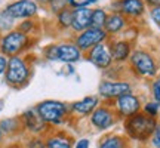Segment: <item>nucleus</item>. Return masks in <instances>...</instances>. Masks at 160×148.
Masks as SVG:
<instances>
[{
  "instance_id": "obj_23",
  "label": "nucleus",
  "mask_w": 160,
  "mask_h": 148,
  "mask_svg": "<svg viewBox=\"0 0 160 148\" xmlns=\"http://www.w3.org/2000/svg\"><path fill=\"white\" fill-rule=\"evenodd\" d=\"M57 22L61 28H71L73 24V9L71 7H65L57 15Z\"/></svg>"
},
{
  "instance_id": "obj_6",
  "label": "nucleus",
  "mask_w": 160,
  "mask_h": 148,
  "mask_svg": "<svg viewBox=\"0 0 160 148\" xmlns=\"http://www.w3.org/2000/svg\"><path fill=\"white\" fill-rule=\"evenodd\" d=\"M133 92V86L128 80H107L104 79L98 85V96L99 99H104L105 102L111 104L117 98L123 96L126 93Z\"/></svg>"
},
{
  "instance_id": "obj_32",
  "label": "nucleus",
  "mask_w": 160,
  "mask_h": 148,
  "mask_svg": "<svg viewBox=\"0 0 160 148\" xmlns=\"http://www.w3.org/2000/svg\"><path fill=\"white\" fill-rule=\"evenodd\" d=\"M150 18H151V21L157 25L160 28V6H156V7H150Z\"/></svg>"
},
{
  "instance_id": "obj_4",
  "label": "nucleus",
  "mask_w": 160,
  "mask_h": 148,
  "mask_svg": "<svg viewBox=\"0 0 160 148\" xmlns=\"http://www.w3.org/2000/svg\"><path fill=\"white\" fill-rule=\"evenodd\" d=\"M129 67L138 77L142 79H154L159 73V62L154 58V55L147 49L138 47L133 49L129 58Z\"/></svg>"
},
{
  "instance_id": "obj_10",
  "label": "nucleus",
  "mask_w": 160,
  "mask_h": 148,
  "mask_svg": "<svg viewBox=\"0 0 160 148\" xmlns=\"http://www.w3.org/2000/svg\"><path fill=\"white\" fill-rule=\"evenodd\" d=\"M5 11L13 19H31L39 12V3L36 0H15L6 6Z\"/></svg>"
},
{
  "instance_id": "obj_40",
  "label": "nucleus",
  "mask_w": 160,
  "mask_h": 148,
  "mask_svg": "<svg viewBox=\"0 0 160 148\" xmlns=\"http://www.w3.org/2000/svg\"><path fill=\"white\" fill-rule=\"evenodd\" d=\"M3 104H5V101H3V99H0V111L3 110Z\"/></svg>"
},
{
  "instance_id": "obj_36",
  "label": "nucleus",
  "mask_w": 160,
  "mask_h": 148,
  "mask_svg": "<svg viewBox=\"0 0 160 148\" xmlns=\"http://www.w3.org/2000/svg\"><path fill=\"white\" fill-rule=\"evenodd\" d=\"M145 5L150 6V7H156V6H160V0H144Z\"/></svg>"
},
{
  "instance_id": "obj_12",
  "label": "nucleus",
  "mask_w": 160,
  "mask_h": 148,
  "mask_svg": "<svg viewBox=\"0 0 160 148\" xmlns=\"http://www.w3.org/2000/svg\"><path fill=\"white\" fill-rule=\"evenodd\" d=\"M19 117H21V121H22L24 131L31 133V136H43L49 132V126L40 119L36 108L25 110Z\"/></svg>"
},
{
  "instance_id": "obj_27",
  "label": "nucleus",
  "mask_w": 160,
  "mask_h": 148,
  "mask_svg": "<svg viewBox=\"0 0 160 148\" xmlns=\"http://www.w3.org/2000/svg\"><path fill=\"white\" fill-rule=\"evenodd\" d=\"M36 21L31 18V19H24L22 22L19 24L17 27V30H19L21 33H24V34H28L31 36L33 33H34V30H36Z\"/></svg>"
},
{
  "instance_id": "obj_1",
  "label": "nucleus",
  "mask_w": 160,
  "mask_h": 148,
  "mask_svg": "<svg viewBox=\"0 0 160 148\" xmlns=\"http://www.w3.org/2000/svg\"><path fill=\"white\" fill-rule=\"evenodd\" d=\"M157 123H159V119L150 117L142 111H139L138 114L128 117L123 121V129L128 139L137 141V142H147L150 141Z\"/></svg>"
},
{
  "instance_id": "obj_19",
  "label": "nucleus",
  "mask_w": 160,
  "mask_h": 148,
  "mask_svg": "<svg viewBox=\"0 0 160 148\" xmlns=\"http://www.w3.org/2000/svg\"><path fill=\"white\" fill-rule=\"evenodd\" d=\"M129 24V19L126 17H123L120 12H111L108 13V18H107V22L104 25V30L107 31V34L111 37V36H117L119 33L125 31V28Z\"/></svg>"
},
{
  "instance_id": "obj_35",
  "label": "nucleus",
  "mask_w": 160,
  "mask_h": 148,
  "mask_svg": "<svg viewBox=\"0 0 160 148\" xmlns=\"http://www.w3.org/2000/svg\"><path fill=\"white\" fill-rule=\"evenodd\" d=\"M98 0H80L79 2V6H83V7H89L91 5L97 3Z\"/></svg>"
},
{
  "instance_id": "obj_11",
  "label": "nucleus",
  "mask_w": 160,
  "mask_h": 148,
  "mask_svg": "<svg viewBox=\"0 0 160 148\" xmlns=\"http://www.w3.org/2000/svg\"><path fill=\"white\" fill-rule=\"evenodd\" d=\"M86 55V59L92 64V65H95L97 68L102 70H108L111 65H113V57H111V49H110V42H104L101 45L95 46V47H92L91 51L85 53Z\"/></svg>"
},
{
  "instance_id": "obj_24",
  "label": "nucleus",
  "mask_w": 160,
  "mask_h": 148,
  "mask_svg": "<svg viewBox=\"0 0 160 148\" xmlns=\"http://www.w3.org/2000/svg\"><path fill=\"white\" fill-rule=\"evenodd\" d=\"M13 25H15V19L8 15V12L3 9L0 12V33H9L13 30Z\"/></svg>"
},
{
  "instance_id": "obj_29",
  "label": "nucleus",
  "mask_w": 160,
  "mask_h": 148,
  "mask_svg": "<svg viewBox=\"0 0 160 148\" xmlns=\"http://www.w3.org/2000/svg\"><path fill=\"white\" fill-rule=\"evenodd\" d=\"M24 148H46L45 136H31L24 144Z\"/></svg>"
},
{
  "instance_id": "obj_39",
  "label": "nucleus",
  "mask_w": 160,
  "mask_h": 148,
  "mask_svg": "<svg viewBox=\"0 0 160 148\" xmlns=\"http://www.w3.org/2000/svg\"><path fill=\"white\" fill-rule=\"evenodd\" d=\"M6 148H24V147L18 145V144H12V145H9V147H6Z\"/></svg>"
},
{
  "instance_id": "obj_20",
  "label": "nucleus",
  "mask_w": 160,
  "mask_h": 148,
  "mask_svg": "<svg viewBox=\"0 0 160 148\" xmlns=\"http://www.w3.org/2000/svg\"><path fill=\"white\" fill-rule=\"evenodd\" d=\"M98 148H129V141L125 135L107 133L99 139Z\"/></svg>"
},
{
  "instance_id": "obj_15",
  "label": "nucleus",
  "mask_w": 160,
  "mask_h": 148,
  "mask_svg": "<svg viewBox=\"0 0 160 148\" xmlns=\"http://www.w3.org/2000/svg\"><path fill=\"white\" fill-rule=\"evenodd\" d=\"M110 49H111V57L113 62L123 65L125 62L129 61L132 53V42L128 39H117L110 42Z\"/></svg>"
},
{
  "instance_id": "obj_42",
  "label": "nucleus",
  "mask_w": 160,
  "mask_h": 148,
  "mask_svg": "<svg viewBox=\"0 0 160 148\" xmlns=\"http://www.w3.org/2000/svg\"><path fill=\"white\" fill-rule=\"evenodd\" d=\"M0 34H2V33H0ZM0 37H2V36H0Z\"/></svg>"
},
{
  "instance_id": "obj_26",
  "label": "nucleus",
  "mask_w": 160,
  "mask_h": 148,
  "mask_svg": "<svg viewBox=\"0 0 160 148\" xmlns=\"http://www.w3.org/2000/svg\"><path fill=\"white\" fill-rule=\"evenodd\" d=\"M43 57L48 61L58 62V43H52V45L46 46L45 49H43Z\"/></svg>"
},
{
  "instance_id": "obj_28",
  "label": "nucleus",
  "mask_w": 160,
  "mask_h": 148,
  "mask_svg": "<svg viewBox=\"0 0 160 148\" xmlns=\"http://www.w3.org/2000/svg\"><path fill=\"white\" fill-rule=\"evenodd\" d=\"M150 93H151L153 101L160 104V76H156L154 79L151 80V83H150Z\"/></svg>"
},
{
  "instance_id": "obj_41",
  "label": "nucleus",
  "mask_w": 160,
  "mask_h": 148,
  "mask_svg": "<svg viewBox=\"0 0 160 148\" xmlns=\"http://www.w3.org/2000/svg\"><path fill=\"white\" fill-rule=\"evenodd\" d=\"M2 138H3V133H2V131H0V142H2Z\"/></svg>"
},
{
  "instance_id": "obj_3",
  "label": "nucleus",
  "mask_w": 160,
  "mask_h": 148,
  "mask_svg": "<svg viewBox=\"0 0 160 148\" xmlns=\"http://www.w3.org/2000/svg\"><path fill=\"white\" fill-rule=\"evenodd\" d=\"M40 119L49 126H61L67 123L70 117L73 116L71 110H70V104H65L62 101H57V99H45L39 102L34 107Z\"/></svg>"
},
{
  "instance_id": "obj_9",
  "label": "nucleus",
  "mask_w": 160,
  "mask_h": 148,
  "mask_svg": "<svg viewBox=\"0 0 160 148\" xmlns=\"http://www.w3.org/2000/svg\"><path fill=\"white\" fill-rule=\"evenodd\" d=\"M111 105H113L114 111L117 113L119 119H123V120H126L128 117L135 116V114H138L139 111H142V101H141V98L138 96V95H135L133 92L126 93L123 96L117 98L116 101L111 102Z\"/></svg>"
},
{
  "instance_id": "obj_25",
  "label": "nucleus",
  "mask_w": 160,
  "mask_h": 148,
  "mask_svg": "<svg viewBox=\"0 0 160 148\" xmlns=\"http://www.w3.org/2000/svg\"><path fill=\"white\" fill-rule=\"evenodd\" d=\"M142 113L150 116V117H154V119H159L160 114V104L156 102V101H148V102L142 104Z\"/></svg>"
},
{
  "instance_id": "obj_37",
  "label": "nucleus",
  "mask_w": 160,
  "mask_h": 148,
  "mask_svg": "<svg viewBox=\"0 0 160 148\" xmlns=\"http://www.w3.org/2000/svg\"><path fill=\"white\" fill-rule=\"evenodd\" d=\"M67 2V6L74 9V7H79V0H65Z\"/></svg>"
},
{
  "instance_id": "obj_2",
  "label": "nucleus",
  "mask_w": 160,
  "mask_h": 148,
  "mask_svg": "<svg viewBox=\"0 0 160 148\" xmlns=\"http://www.w3.org/2000/svg\"><path fill=\"white\" fill-rule=\"evenodd\" d=\"M31 73H33L31 61L25 55L11 57L8 61L5 81L13 89H21L28 85L30 79H31Z\"/></svg>"
},
{
  "instance_id": "obj_18",
  "label": "nucleus",
  "mask_w": 160,
  "mask_h": 148,
  "mask_svg": "<svg viewBox=\"0 0 160 148\" xmlns=\"http://www.w3.org/2000/svg\"><path fill=\"white\" fill-rule=\"evenodd\" d=\"M91 7H83V6H79V7H74L73 9V24H71V28L74 33H82L85 31L86 28L91 27Z\"/></svg>"
},
{
  "instance_id": "obj_34",
  "label": "nucleus",
  "mask_w": 160,
  "mask_h": 148,
  "mask_svg": "<svg viewBox=\"0 0 160 148\" xmlns=\"http://www.w3.org/2000/svg\"><path fill=\"white\" fill-rule=\"evenodd\" d=\"M8 61H9V58L5 57V55L0 52V74H3V76H5L6 68H8Z\"/></svg>"
},
{
  "instance_id": "obj_16",
  "label": "nucleus",
  "mask_w": 160,
  "mask_h": 148,
  "mask_svg": "<svg viewBox=\"0 0 160 148\" xmlns=\"http://www.w3.org/2000/svg\"><path fill=\"white\" fill-rule=\"evenodd\" d=\"M83 57V53L76 46L74 42H61L58 43V62L64 64H76Z\"/></svg>"
},
{
  "instance_id": "obj_5",
  "label": "nucleus",
  "mask_w": 160,
  "mask_h": 148,
  "mask_svg": "<svg viewBox=\"0 0 160 148\" xmlns=\"http://www.w3.org/2000/svg\"><path fill=\"white\" fill-rule=\"evenodd\" d=\"M31 36L24 34L15 28L0 37V52L8 58L24 55L31 47Z\"/></svg>"
},
{
  "instance_id": "obj_13",
  "label": "nucleus",
  "mask_w": 160,
  "mask_h": 148,
  "mask_svg": "<svg viewBox=\"0 0 160 148\" xmlns=\"http://www.w3.org/2000/svg\"><path fill=\"white\" fill-rule=\"evenodd\" d=\"M113 6L114 12H120L128 19H138L144 17L147 11V5L144 0H116Z\"/></svg>"
},
{
  "instance_id": "obj_17",
  "label": "nucleus",
  "mask_w": 160,
  "mask_h": 148,
  "mask_svg": "<svg viewBox=\"0 0 160 148\" xmlns=\"http://www.w3.org/2000/svg\"><path fill=\"white\" fill-rule=\"evenodd\" d=\"M46 148H73L74 138L64 131H51L45 135Z\"/></svg>"
},
{
  "instance_id": "obj_33",
  "label": "nucleus",
  "mask_w": 160,
  "mask_h": 148,
  "mask_svg": "<svg viewBox=\"0 0 160 148\" xmlns=\"http://www.w3.org/2000/svg\"><path fill=\"white\" fill-rule=\"evenodd\" d=\"M89 147H91V141L88 138H80L74 142L73 148H89Z\"/></svg>"
},
{
  "instance_id": "obj_31",
  "label": "nucleus",
  "mask_w": 160,
  "mask_h": 148,
  "mask_svg": "<svg viewBox=\"0 0 160 148\" xmlns=\"http://www.w3.org/2000/svg\"><path fill=\"white\" fill-rule=\"evenodd\" d=\"M49 7H51L52 13L58 15V13L62 11V9H65V7H67V2H65V0H53L51 5H49Z\"/></svg>"
},
{
  "instance_id": "obj_14",
  "label": "nucleus",
  "mask_w": 160,
  "mask_h": 148,
  "mask_svg": "<svg viewBox=\"0 0 160 148\" xmlns=\"http://www.w3.org/2000/svg\"><path fill=\"white\" fill-rule=\"evenodd\" d=\"M101 99L98 95H89V96H85L80 101H76V102L70 104V110H71V114L73 116H77V117H89L95 110L101 105L99 102Z\"/></svg>"
},
{
  "instance_id": "obj_22",
  "label": "nucleus",
  "mask_w": 160,
  "mask_h": 148,
  "mask_svg": "<svg viewBox=\"0 0 160 148\" xmlns=\"http://www.w3.org/2000/svg\"><path fill=\"white\" fill-rule=\"evenodd\" d=\"M107 18H108L107 11H104V9H101V7L92 9V12H91V27H95V28H104V25H105V22H107Z\"/></svg>"
},
{
  "instance_id": "obj_21",
  "label": "nucleus",
  "mask_w": 160,
  "mask_h": 148,
  "mask_svg": "<svg viewBox=\"0 0 160 148\" xmlns=\"http://www.w3.org/2000/svg\"><path fill=\"white\" fill-rule=\"evenodd\" d=\"M0 131L3 135H18L24 131L21 117H9V119L0 120Z\"/></svg>"
},
{
  "instance_id": "obj_30",
  "label": "nucleus",
  "mask_w": 160,
  "mask_h": 148,
  "mask_svg": "<svg viewBox=\"0 0 160 148\" xmlns=\"http://www.w3.org/2000/svg\"><path fill=\"white\" fill-rule=\"evenodd\" d=\"M150 145L153 148H160V120H159V123H157V126H156L151 138H150Z\"/></svg>"
},
{
  "instance_id": "obj_38",
  "label": "nucleus",
  "mask_w": 160,
  "mask_h": 148,
  "mask_svg": "<svg viewBox=\"0 0 160 148\" xmlns=\"http://www.w3.org/2000/svg\"><path fill=\"white\" fill-rule=\"evenodd\" d=\"M36 2H37V3H42V5H48V6H49L53 0H36Z\"/></svg>"
},
{
  "instance_id": "obj_7",
  "label": "nucleus",
  "mask_w": 160,
  "mask_h": 148,
  "mask_svg": "<svg viewBox=\"0 0 160 148\" xmlns=\"http://www.w3.org/2000/svg\"><path fill=\"white\" fill-rule=\"evenodd\" d=\"M117 120H119V116H117V113L114 111L111 104L99 105V107L89 116V123H91V126L99 132L111 129V127L117 123Z\"/></svg>"
},
{
  "instance_id": "obj_8",
  "label": "nucleus",
  "mask_w": 160,
  "mask_h": 148,
  "mask_svg": "<svg viewBox=\"0 0 160 148\" xmlns=\"http://www.w3.org/2000/svg\"><path fill=\"white\" fill-rule=\"evenodd\" d=\"M108 39H110V36L107 34V31L104 28L89 27V28H86L85 31L76 34L74 43L80 51H82V53H88L92 47H95V46L107 42Z\"/></svg>"
}]
</instances>
